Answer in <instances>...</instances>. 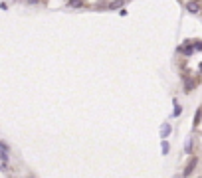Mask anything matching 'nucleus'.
Instances as JSON below:
<instances>
[{
  "mask_svg": "<svg viewBox=\"0 0 202 178\" xmlns=\"http://www.w3.org/2000/svg\"><path fill=\"white\" fill-rule=\"evenodd\" d=\"M196 85H198V81H196V79H184V91H186V93H190Z\"/></svg>",
  "mask_w": 202,
  "mask_h": 178,
  "instance_id": "7ed1b4c3",
  "label": "nucleus"
},
{
  "mask_svg": "<svg viewBox=\"0 0 202 178\" xmlns=\"http://www.w3.org/2000/svg\"><path fill=\"white\" fill-rule=\"evenodd\" d=\"M196 162H198V160H196V158H192V160H190V164H188V166H186V168H184V172H182V174H184V176H188V174H192V170H194V166H196Z\"/></svg>",
  "mask_w": 202,
  "mask_h": 178,
  "instance_id": "20e7f679",
  "label": "nucleus"
},
{
  "mask_svg": "<svg viewBox=\"0 0 202 178\" xmlns=\"http://www.w3.org/2000/svg\"><path fill=\"white\" fill-rule=\"evenodd\" d=\"M178 54H182V56H192V54H194L192 42H190V40H184V42H182V46L178 48Z\"/></svg>",
  "mask_w": 202,
  "mask_h": 178,
  "instance_id": "f257e3e1",
  "label": "nucleus"
},
{
  "mask_svg": "<svg viewBox=\"0 0 202 178\" xmlns=\"http://www.w3.org/2000/svg\"><path fill=\"white\" fill-rule=\"evenodd\" d=\"M168 135H170V125H168V123H165V125H163V133H161V137H163V139H166Z\"/></svg>",
  "mask_w": 202,
  "mask_h": 178,
  "instance_id": "0eeeda50",
  "label": "nucleus"
},
{
  "mask_svg": "<svg viewBox=\"0 0 202 178\" xmlns=\"http://www.w3.org/2000/svg\"><path fill=\"white\" fill-rule=\"evenodd\" d=\"M163 152H165V154L168 152V143H163Z\"/></svg>",
  "mask_w": 202,
  "mask_h": 178,
  "instance_id": "f8f14e48",
  "label": "nucleus"
},
{
  "mask_svg": "<svg viewBox=\"0 0 202 178\" xmlns=\"http://www.w3.org/2000/svg\"><path fill=\"white\" fill-rule=\"evenodd\" d=\"M67 6H69V8H81L83 0H67Z\"/></svg>",
  "mask_w": 202,
  "mask_h": 178,
  "instance_id": "423d86ee",
  "label": "nucleus"
},
{
  "mask_svg": "<svg viewBox=\"0 0 202 178\" xmlns=\"http://www.w3.org/2000/svg\"><path fill=\"white\" fill-rule=\"evenodd\" d=\"M186 10L190 12V14H200V12H202V4L198 2V0H190V2L186 4Z\"/></svg>",
  "mask_w": 202,
  "mask_h": 178,
  "instance_id": "f03ea898",
  "label": "nucleus"
},
{
  "mask_svg": "<svg viewBox=\"0 0 202 178\" xmlns=\"http://www.w3.org/2000/svg\"><path fill=\"white\" fill-rule=\"evenodd\" d=\"M184 150H186V152H192V139H188V141H186V145H184Z\"/></svg>",
  "mask_w": 202,
  "mask_h": 178,
  "instance_id": "1a4fd4ad",
  "label": "nucleus"
},
{
  "mask_svg": "<svg viewBox=\"0 0 202 178\" xmlns=\"http://www.w3.org/2000/svg\"><path fill=\"white\" fill-rule=\"evenodd\" d=\"M200 71H202V63H200Z\"/></svg>",
  "mask_w": 202,
  "mask_h": 178,
  "instance_id": "4468645a",
  "label": "nucleus"
},
{
  "mask_svg": "<svg viewBox=\"0 0 202 178\" xmlns=\"http://www.w3.org/2000/svg\"><path fill=\"white\" fill-rule=\"evenodd\" d=\"M180 113H182V107H180V105H178V103L174 101V115H172V117H178Z\"/></svg>",
  "mask_w": 202,
  "mask_h": 178,
  "instance_id": "6e6552de",
  "label": "nucleus"
},
{
  "mask_svg": "<svg viewBox=\"0 0 202 178\" xmlns=\"http://www.w3.org/2000/svg\"><path fill=\"white\" fill-rule=\"evenodd\" d=\"M192 48H194V50H202V42L200 40H194V42H192Z\"/></svg>",
  "mask_w": 202,
  "mask_h": 178,
  "instance_id": "9b49d317",
  "label": "nucleus"
},
{
  "mask_svg": "<svg viewBox=\"0 0 202 178\" xmlns=\"http://www.w3.org/2000/svg\"><path fill=\"white\" fill-rule=\"evenodd\" d=\"M26 2H28V4H38L40 0H26Z\"/></svg>",
  "mask_w": 202,
  "mask_h": 178,
  "instance_id": "ddd939ff",
  "label": "nucleus"
},
{
  "mask_svg": "<svg viewBox=\"0 0 202 178\" xmlns=\"http://www.w3.org/2000/svg\"><path fill=\"white\" fill-rule=\"evenodd\" d=\"M121 6H125V0H115V2H109V10H119Z\"/></svg>",
  "mask_w": 202,
  "mask_h": 178,
  "instance_id": "39448f33",
  "label": "nucleus"
},
{
  "mask_svg": "<svg viewBox=\"0 0 202 178\" xmlns=\"http://www.w3.org/2000/svg\"><path fill=\"white\" fill-rule=\"evenodd\" d=\"M0 150H4V152H10V146H8L4 141H0Z\"/></svg>",
  "mask_w": 202,
  "mask_h": 178,
  "instance_id": "9d476101",
  "label": "nucleus"
}]
</instances>
